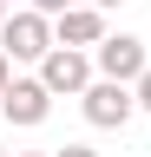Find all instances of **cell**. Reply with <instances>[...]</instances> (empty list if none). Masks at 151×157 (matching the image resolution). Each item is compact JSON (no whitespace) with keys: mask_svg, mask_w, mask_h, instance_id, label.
Returning a JSON list of instances; mask_svg holds the SVG:
<instances>
[{"mask_svg":"<svg viewBox=\"0 0 151 157\" xmlns=\"http://www.w3.org/2000/svg\"><path fill=\"white\" fill-rule=\"evenodd\" d=\"M53 157H99L92 144H66V151H53Z\"/></svg>","mask_w":151,"mask_h":157,"instance_id":"30bf717a","label":"cell"},{"mask_svg":"<svg viewBox=\"0 0 151 157\" xmlns=\"http://www.w3.org/2000/svg\"><path fill=\"white\" fill-rule=\"evenodd\" d=\"M33 7H40V13H53V20H59V13L72 7V0H33Z\"/></svg>","mask_w":151,"mask_h":157,"instance_id":"9c48e42d","label":"cell"},{"mask_svg":"<svg viewBox=\"0 0 151 157\" xmlns=\"http://www.w3.org/2000/svg\"><path fill=\"white\" fill-rule=\"evenodd\" d=\"M7 85H13V59H7V46H0V98H7Z\"/></svg>","mask_w":151,"mask_h":157,"instance_id":"ba28073f","label":"cell"},{"mask_svg":"<svg viewBox=\"0 0 151 157\" xmlns=\"http://www.w3.org/2000/svg\"><path fill=\"white\" fill-rule=\"evenodd\" d=\"M79 111H85L92 131H125L131 111H138V92H131L125 78H105V72H99V78L79 92Z\"/></svg>","mask_w":151,"mask_h":157,"instance_id":"7a4b0ae2","label":"cell"},{"mask_svg":"<svg viewBox=\"0 0 151 157\" xmlns=\"http://www.w3.org/2000/svg\"><path fill=\"white\" fill-rule=\"evenodd\" d=\"M92 66H99L105 78H125V85H131V78L151 66V52H145V39H138V33H105L99 46H92Z\"/></svg>","mask_w":151,"mask_h":157,"instance_id":"277c9868","label":"cell"},{"mask_svg":"<svg viewBox=\"0 0 151 157\" xmlns=\"http://www.w3.org/2000/svg\"><path fill=\"white\" fill-rule=\"evenodd\" d=\"M53 33H59V46H99V39H105V7L72 0V7L53 20Z\"/></svg>","mask_w":151,"mask_h":157,"instance_id":"8992f818","label":"cell"},{"mask_svg":"<svg viewBox=\"0 0 151 157\" xmlns=\"http://www.w3.org/2000/svg\"><path fill=\"white\" fill-rule=\"evenodd\" d=\"M7 13H13V7H7V0H0V20H7Z\"/></svg>","mask_w":151,"mask_h":157,"instance_id":"4fadbf2b","label":"cell"},{"mask_svg":"<svg viewBox=\"0 0 151 157\" xmlns=\"http://www.w3.org/2000/svg\"><path fill=\"white\" fill-rule=\"evenodd\" d=\"M0 46H7V59H13V66H40V59L59 46V33H53V13H40V7L7 13V20H0Z\"/></svg>","mask_w":151,"mask_h":157,"instance_id":"6da1fadb","label":"cell"},{"mask_svg":"<svg viewBox=\"0 0 151 157\" xmlns=\"http://www.w3.org/2000/svg\"><path fill=\"white\" fill-rule=\"evenodd\" d=\"M13 157H53V151H13Z\"/></svg>","mask_w":151,"mask_h":157,"instance_id":"8fae6325","label":"cell"},{"mask_svg":"<svg viewBox=\"0 0 151 157\" xmlns=\"http://www.w3.org/2000/svg\"><path fill=\"white\" fill-rule=\"evenodd\" d=\"M40 78H46V85H53V98H79L85 85H92V78H99V66H92V46H53L46 59H40Z\"/></svg>","mask_w":151,"mask_h":157,"instance_id":"3957f363","label":"cell"},{"mask_svg":"<svg viewBox=\"0 0 151 157\" xmlns=\"http://www.w3.org/2000/svg\"><path fill=\"white\" fill-rule=\"evenodd\" d=\"M0 157H7V144H0Z\"/></svg>","mask_w":151,"mask_h":157,"instance_id":"5bb4252c","label":"cell"},{"mask_svg":"<svg viewBox=\"0 0 151 157\" xmlns=\"http://www.w3.org/2000/svg\"><path fill=\"white\" fill-rule=\"evenodd\" d=\"M92 7H118V0H92Z\"/></svg>","mask_w":151,"mask_h":157,"instance_id":"7c38bea8","label":"cell"},{"mask_svg":"<svg viewBox=\"0 0 151 157\" xmlns=\"http://www.w3.org/2000/svg\"><path fill=\"white\" fill-rule=\"evenodd\" d=\"M131 92H138V111H151V66H145L138 78H131Z\"/></svg>","mask_w":151,"mask_h":157,"instance_id":"52a82bcc","label":"cell"},{"mask_svg":"<svg viewBox=\"0 0 151 157\" xmlns=\"http://www.w3.org/2000/svg\"><path fill=\"white\" fill-rule=\"evenodd\" d=\"M46 111H53V85L40 72H33V78H13L7 98H0V118H7V124H46Z\"/></svg>","mask_w":151,"mask_h":157,"instance_id":"5b68a950","label":"cell"}]
</instances>
